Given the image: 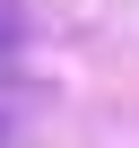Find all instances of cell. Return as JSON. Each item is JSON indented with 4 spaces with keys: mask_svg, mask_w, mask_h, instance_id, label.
<instances>
[{
    "mask_svg": "<svg viewBox=\"0 0 139 148\" xmlns=\"http://www.w3.org/2000/svg\"><path fill=\"white\" fill-rule=\"evenodd\" d=\"M18 44V0H0V52Z\"/></svg>",
    "mask_w": 139,
    "mask_h": 148,
    "instance_id": "6da1fadb",
    "label": "cell"
},
{
    "mask_svg": "<svg viewBox=\"0 0 139 148\" xmlns=\"http://www.w3.org/2000/svg\"><path fill=\"white\" fill-rule=\"evenodd\" d=\"M9 131H18V122H9V113H0V148H9Z\"/></svg>",
    "mask_w": 139,
    "mask_h": 148,
    "instance_id": "7a4b0ae2",
    "label": "cell"
}]
</instances>
